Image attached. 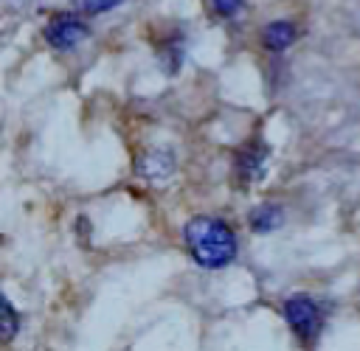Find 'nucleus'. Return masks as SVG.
Here are the masks:
<instances>
[{
	"mask_svg": "<svg viewBox=\"0 0 360 351\" xmlns=\"http://www.w3.org/2000/svg\"><path fill=\"white\" fill-rule=\"evenodd\" d=\"M267 160H270L267 143L253 140V143L242 146L239 154H236V177H239V183L242 185H250V183L262 180L264 177V168H267Z\"/></svg>",
	"mask_w": 360,
	"mask_h": 351,
	"instance_id": "obj_4",
	"label": "nucleus"
},
{
	"mask_svg": "<svg viewBox=\"0 0 360 351\" xmlns=\"http://www.w3.org/2000/svg\"><path fill=\"white\" fill-rule=\"evenodd\" d=\"M73 3H76V8L84 11V14H104V11L115 8V6L124 3V0H73Z\"/></svg>",
	"mask_w": 360,
	"mask_h": 351,
	"instance_id": "obj_10",
	"label": "nucleus"
},
{
	"mask_svg": "<svg viewBox=\"0 0 360 351\" xmlns=\"http://www.w3.org/2000/svg\"><path fill=\"white\" fill-rule=\"evenodd\" d=\"M160 62L166 67V73H177V67L183 65V42H169L160 48Z\"/></svg>",
	"mask_w": 360,
	"mask_h": 351,
	"instance_id": "obj_9",
	"label": "nucleus"
},
{
	"mask_svg": "<svg viewBox=\"0 0 360 351\" xmlns=\"http://www.w3.org/2000/svg\"><path fill=\"white\" fill-rule=\"evenodd\" d=\"M262 39H264V48L267 51H284L295 39V25L287 22V20H276V22H270L264 28Z\"/></svg>",
	"mask_w": 360,
	"mask_h": 351,
	"instance_id": "obj_7",
	"label": "nucleus"
},
{
	"mask_svg": "<svg viewBox=\"0 0 360 351\" xmlns=\"http://www.w3.org/2000/svg\"><path fill=\"white\" fill-rule=\"evenodd\" d=\"M248 222H250V227H253L256 233H273V230L281 227L284 211H281V205H276V202H264V205H256V208L250 211Z\"/></svg>",
	"mask_w": 360,
	"mask_h": 351,
	"instance_id": "obj_6",
	"label": "nucleus"
},
{
	"mask_svg": "<svg viewBox=\"0 0 360 351\" xmlns=\"http://www.w3.org/2000/svg\"><path fill=\"white\" fill-rule=\"evenodd\" d=\"M17 329H20V314L14 312L11 300L3 295V298H0V337H3L6 343H11L14 334H17Z\"/></svg>",
	"mask_w": 360,
	"mask_h": 351,
	"instance_id": "obj_8",
	"label": "nucleus"
},
{
	"mask_svg": "<svg viewBox=\"0 0 360 351\" xmlns=\"http://www.w3.org/2000/svg\"><path fill=\"white\" fill-rule=\"evenodd\" d=\"M211 3H214V8H217L219 14L231 17V14H236V11L242 8V3H245V0H211Z\"/></svg>",
	"mask_w": 360,
	"mask_h": 351,
	"instance_id": "obj_11",
	"label": "nucleus"
},
{
	"mask_svg": "<svg viewBox=\"0 0 360 351\" xmlns=\"http://www.w3.org/2000/svg\"><path fill=\"white\" fill-rule=\"evenodd\" d=\"M183 239L186 247L191 253V258L205 267V270H219L228 267L236 258V233L231 230V225H225L217 216H194L186 222L183 227Z\"/></svg>",
	"mask_w": 360,
	"mask_h": 351,
	"instance_id": "obj_1",
	"label": "nucleus"
},
{
	"mask_svg": "<svg viewBox=\"0 0 360 351\" xmlns=\"http://www.w3.org/2000/svg\"><path fill=\"white\" fill-rule=\"evenodd\" d=\"M284 320H287V326L292 329V334L301 343H315L318 334L323 331L326 312L309 295H290L284 300Z\"/></svg>",
	"mask_w": 360,
	"mask_h": 351,
	"instance_id": "obj_2",
	"label": "nucleus"
},
{
	"mask_svg": "<svg viewBox=\"0 0 360 351\" xmlns=\"http://www.w3.org/2000/svg\"><path fill=\"white\" fill-rule=\"evenodd\" d=\"M135 171L149 183H163L174 171V154L169 149H149L138 157Z\"/></svg>",
	"mask_w": 360,
	"mask_h": 351,
	"instance_id": "obj_5",
	"label": "nucleus"
},
{
	"mask_svg": "<svg viewBox=\"0 0 360 351\" xmlns=\"http://www.w3.org/2000/svg\"><path fill=\"white\" fill-rule=\"evenodd\" d=\"M84 37H87V25L73 14H53L45 25V39L59 51L79 45Z\"/></svg>",
	"mask_w": 360,
	"mask_h": 351,
	"instance_id": "obj_3",
	"label": "nucleus"
}]
</instances>
